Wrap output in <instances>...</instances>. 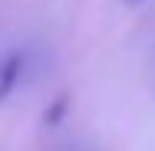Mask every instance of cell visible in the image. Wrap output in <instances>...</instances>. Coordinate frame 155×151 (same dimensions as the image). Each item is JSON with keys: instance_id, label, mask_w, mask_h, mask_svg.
Returning a JSON list of instances; mask_svg holds the SVG:
<instances>
[{"instance_id": "2", "label": "cell", "mask_w": 155, "mask_h": 151, "mask_svg": "<svg viewBox=\"0 0 155 151\" xmlns=\"http://www.w3.org/2000/svg\"><path fill=\"white\" fill-rule=\"evenodd\" d=\"M66 112H69V95H56L53 102H50V109H46V115H43V125H50V128H56L63 118H66Z\"/></svg>"}, {"instance_id": "1", "label": "cell", "mask_w": 155, "mask_h": 151, "mask_svg": "<svg viewBox=\"0 0 155 151\" xmlns=\"http://www.w3.org/2000/svg\"><path fill=\"white\" fill-rule=\"evenodd\" d=\"M20 76H23V56H20V53H10V56L0 59V105L13 95Z\"/></svg>"}]
</instances>
